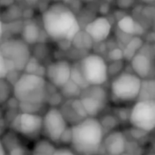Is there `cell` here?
<instances>
[{
	"mask_svg": "<svg viewBox=\"0 0 155 155\" xmlns=\"http://www.w3.org/2000/svg\"><path fill=\"white\" fill-rule=\"evenodd\" d=\"M42 23L47 35L54 41H72L80 31L74 13L62 3L50 5L42 15Z\"/></svg>",
	"mask_w": 155,
	"mask_h": 155,
	"instance_id": "cell-1",
	"label": "cell"
},
{
	"mask_svg": "<svg viewBox=\"0 0 155 155\" xmlns=\"http://www.w3.org/2000/svg\"><path fill=\"white\" fill-rule=\"evenodd\" d=\"M73 150L81 155L97 154L102 147L104 133L97 118L86 117L71 126Z\"/></svg>",
	"mask_w": 155,
	"mask_h": 155,
	"instance_id": "cell-2",
	"label": "cell"
},
{
	"mask_svg": "<svg viewBox=\"0 0 155 155\" xmlns=\"http://www.w3.org/2000/svg\"><path fill=\"white\" fill-rule=\"evenodd\" d=\"M13 95L18 103L42 104L48 99V86L43 76L24 73L13 84Z\"/></svg>",
	"mask_w": 155,
	"mask_h": 155,
	"instance_id": "cell-3",
	"label": "cell"
},
{
	"mask_svg": "<svg viewBox=\"0 0 155 155\" xmlns=\"http://www.w3.org/2000/svg\"><path fill=\"white\" fill-rule=\"evenodd\" d=\"M141 81L134 73L123 72L116 75L111 83V99L115 104H128L137 100Z\"/></svg>",
	"mask_w": 155,
	"mask_h": 155,
	"instance_id": "cell-4",
	"label": "cell"
},
{
	"mask_svg": "<svg viewBox=\"0 0 155 155\" xmlns=\"http://www.w3.org/2000/svg\"><path fill=\"white\" fill-rule=\"evenodd\" d=\"M0 51L7 63L9 72L24 71L32 56L29 45L17 38L5 40L0 45Z\"/></svg>",
	"mask_w": 155,
	"mask_h": 155,
	"instance_id": "cell-5",
	"label": "cell"
},
{
	"mask_svg": "<svg viewBox=\"0 0 155 155\" xmlns=\"http://www.w3.org/2000/svg\"><path fill=\"white\" fill-rule=\"evenodd\" d=\"M79 69L88 85H103L108 81V64L97 54L84 56L79 64Z\"/></svg>",
	"mask_w": 155,
	"mask_h": 155,
	"instance_id": "cell-6",
	"label": "cell"
},
{
	"mask_svg": "<svg viewBox=\"0 0 155 155\" xmlns=\"http://www.w3.org/2000/svg\"><path fill=\"white\" fill-rule=\"evenodd\" d=\"M129 122L134 128L151 133L155 127V100L137 101L130 110Z\"/></svg>",
	"mask_w": 155,
	"mask_h": 155,
	"instance_id": "cell-7",
	"label": "cell"
},
{
	"mask_svg": "<svg viewBox=\"0 0 155 155\" xmlns=\"http://www.w3.org/2000/svg\"><path fill=\"white\" fill-rule=\"evenodd\" d=\"M88 117L96 118L107 106L109 95L102 85H88L82 90L79 96Z\"/></svg>",
	"mask_w": 155,
	"mask_h": 155,
	"instance_id": "cell-8",
	"label": "cell"
},
{
	"mask_svg": "<svg viewBox=\"0 0 155 155\" xmlns=\"http://www.w3.org/2000/svg\"><path fill=\"white\" fill-rule=\"evenodd\" d=\"M42 117V132L45 136L53 143H58L61 136L68 128V123L56 107L49 108Z\"/></svg>",
	"mask_w": 155,
	"mask_h": 155,
	"instance_id": "cell-9",
	"label": "cell"
},
{
	"mask_svg": "<svg viewBox=\"0 0 155 155\" xmlns=\"http://www.w3.org/2000/svg\"><path fill=\"white\" fill-rule=\"evenodd\" d=\"M42 123L40 114L20 113L13 119L11 126L15 133L28 139H36L42 133Z\"/></svg>",
	"mask_w": 155,
	"mask_h": 155,
	"instance_id": "cell-10",
	"label": "cell"
},
{
	"mask_svg": "<svg viewBox=\"0 0 155 155\" xmlns=\"http://www.w3.org/2000/svg\"><path fill=\"white\" fill-rule=\"evenodd\" d=\"M72 65L66 60H58L51 63L45 68V76L47 81L55 88L61 89L71 76Z\"/></svg>",
	"mask_w": 155,
	"mask_h": 155,
	"instance_id": "cell-11",
	"label": "cell"
},
{
	"mask_svg": "<svg viewBox=\"0 0 155 155\" xmlns=\"http://www.w3.org/2000/svg\"><path fill=\"white\" fill-rule=\"evenodd\" d=\"M85 34L88 37L95 42L101 43L108 38L112 31V25L110 21L104 16H99L94 18L85 26Z\"/></svg>",
	"mask_w": 155,
	"mask_h": 155,
	"instance_id": "cell-12",
	"label": "cell"
},
{
	"mask_svg": "<svg viewBox=\"0 0 155 155\" xmlns=\"http://www.w3.org/2000/svg\"><path fill=\"white\" fill-rule=\"evenodd\" d=\"M102 147L107 155H122L126 152L127 141L124 134L119 130H114L103 140Z\"/></svg>",
	"mask_w": 155,
	"mask_h": 155,
	"instance_id": "cell-13",
	"label": "cell"
},
{
	"mask_svg": "<svg viewBox=\"0 0 155 155\" xmlns=\"http://www.w3.org/2000/svg\"><path fill=\"white\" fill-rule=\"evenodd\" d=\"M133 72L140 79L150 78L153 73V57L143 51H139L130 60Z\"/></svg>",
	"mask_w": 155,
	"mask_h": 155,
	"instance_id": "cell-14",
	"label": "cell"
},
{
	"mask_svg": "<svg viewBox=\"0 0 155 155\" xmlns=\"http://www.w3.org/2000/svg\"><path fill=\"white\" fill-rule=\"evenodd\" d=\"M59 110L66 122L68 124L71 123L72 125L88 117L79 98L68 100L62 105V108Z\"/></svg>",
	"mask_w": 155,
	"mask_h": 155,
	"instance_id": "cell-15",
	"label": "cell"
},
{
	"mask_svg": "<svg viewBox=\"0 0 155 155\" xmlns=\"http://www.w3.org/2000/svg\"><path fill=\"white\" fill-rule=\"evenodd\" d=\"M118 27L123 33L129 35L140 36L144 32L143 26L134 17L130 15H125L122 17L118 21Z\"/></svg>",
	"mask_w": 155,
	"mask_h": 155,
	"instance_id": "cell-16",
	"label": "cell"
},
{
	"mask_svg": "<svg viewBox=\"0 0 155 155\" xmlns=\"http://www.w3.org/2000/svg\"><path fill=\"white\" fill-rule=\"evenodd\" d=\"M138 101L155 100V81L153 78L142 79Z\"/></svg>",
	"mask_w": 155,
	"mask_h": 155,
	"instance_id": "cell-17",
	"label": "cell"
},
{
	"mask_svg": "<svg viewBox=\"0 0 155 155\" xmlns=\"http://www.w3.org/2000/svg\"><path fill=\"white\" fill-rule=\"evenodd\" d=\"M23 41L29 45H34L37 43L40 36V29L38 25L34 22H27L23 28Z\"/></svg>",
	"mask_w": 155,
	"mask_h": 155,
	"instance_id": "cell-18",
	"label": "cell"
},
{
	"mask_svg": "<svg viewBox=\"0 0 155 155\" xmlns=\"http://www.w3.org/2000/svg\"><path fill=\"white\" fill-rule=\"evenodd\" d=\"M55 150L56 148L51 141L47 139H42L36 142V143L34 146L33 152H34V154L52 155Z\"/></svg>",
	"mask_w": 155,
	"mask_h": 155,
	"instance_id": "cell-19",
	"label": "cell"
},
{
	"mask_svg": "<svg viewBox=\"0 0 155 155\" xmlns=\"http://www.w3.org/2000/svg\"><path fill=\"white\" fill-rule=\"evenodd\" d=\"M143 46V40L139 36H134L125 46V49L123 51L124 58L131 60L134 54H136Z\"/></svg>",
	"mask_w": 155,
	"mask_h": 155,
	"instance_id": "cell-20",
	"label": "cell"
},
{
	"mask_svg": "<svg viewBox=\"0 0 155 155\" xmlns=\"http://www.w3.org/2000/svg\"><path fill=\"white\" fill-rule=\"evenodd\" d=\"M60 90H61V95L68 100L79 98L82 92V89L71 80H69Z\"/></svg>",
	"mask_w": 155,
	"mask_h": 155,
	"instance_id": "cell-21",
	"label": "cell"
},
{
	"mask_svg": "<svg viewBox=\"0 0 155 155\" xmlns=\"http://www.w3.org/2000/svg\"><path fill=\"white\" fill-rule=\"evenodd\" d=\"M24 71L25 73L39 75L43 77H45V68H44V66L35 57H32V56L29 59L28 63L26 64Z\"/></svg>",
	"mask_w": 155,
	"mask_h": 155,
	"instance_id": "cell-22",
	"label": "cell"
},
{
	"mask_svg": "<svg viewBox=\"0 0 155 155\" xmlns=\"http://www.w3.org/2000/svg\"><path fill=\"white\" fill-rule=\"evenodd\" d=\"M13 94V85L6 79H0V105L6 103Z\"/></svg>",
	"mask_w": 155,
	"mask_h": 155,
	"instance_id": "cell-23",
	"label": "cell"
},
{
	"mask_svg": "<svg viewBox=\"0 0 155 155\" xmlns=\"http://www.w3.org/2000/svg\"><path fill=\"white\" fill-rule=\"evenodd\" d=\"M99 122H100L102 128L104 130V133L105 134V133L108 134V133L114 131V129L118 125L120 121L118 120L117 116H114L112 114H107V115H104L102 120H99Z\"/></svg>",
	"mask_w": 155,
	"mask_h": 155,
	"instance_id": "cell-24",
	"label": "cell"
},
{
	"mask_svg": "<svg viewBox=\"0 0 155 155\" xmlns=\"http://www.w3.org/2000/svg\"><path fill=\"white\" fill-rule=\"evenodd\" d=\"M45 106V104H23L18 103V107L21 111V113L25 114H39V112L43 111Z\"/></svg>",
	"mask_w": 155,
	"mask_h": 155,
	"instance_id": "cell-25",
	"label": "cell"
},
{
	"mask_svg": "<svg viewBox=\"0 0 155 155\" xmlns=\"http://www.w3.org/2000/svg\"><path fill=\"white\" fill-rule=\"evenodd\" d=\"M70 80L73 81L74 84H76L82 90L88 86L87 83L85 82V80L84 79V77H83V75L81 74V71L79 69V66L78 67H75V68L72 66V68H71Z\"/></svg>",
	"mask_w": 155,
	"mask_h": 155,
	"instance_id": "cell-26",
	"label": "cell"
},
{
	"mask_svg": "<svg viewBox=\"0 0 155 155\" xmlns=\"http://www.w3.org/2000/svg\"><path fill=\"white\" fill-rule=\"evenodd\" d=\"M9 74V68L6 61L5 60L1 51H0V79H5Z\"/></svg>",
	"mask_w": 155,
	"mask_h": 155,
	"instance_id": "cell-27",
	"label": "cell"
},
{
	"mask_svg": "<svg viewBox=\"0 0 155 155\" xmlns=\"http://www.w3.org/2000/svg\"><path fill=\"white\" fill-rule=\"evenodd\" d=\"M109 57L111 60H113L114 62L116 61H122V59H124V53L123 50L119 49V48H115L114 50H112L109 53Z\"/></svg>",
	"mask_w": 155,
	"mask_h": 155,
	"instance_id": "cell-28",
	"label": "cell"
},
{
	"mask_svg": "<svg viewBox=\"0 0 155 155\" xmlns=\"http://www.w3.org/2000/svg\"><path fill=\"white\" fill-rule=\"evenodd\" d=\"M71 140H72V132H71V127H68L64 133L63 134V135L60 138L59 143H71Z\"/></svg>",
	"mask_w": 155,
	"mask_h": 155,
	"instance_id": "cell-29",
	"label": "cell"
},
{
	"mask_svg": "<svg viewBox=\"0 0 155 155\" xmlns=\"http://www.w3.org/2000/svg\"><path fill=\"white\" fill-rule=\"evenodd\" d=\"M52 155H75V153L71 149H68L66 147H62V148H57Z\"/></svg>",
	"mask_w": 155,
	"mask_h": 155,
	"instance_id": "cell-30",
	"label": "cell"
},
{
	"mask_svg": "<svg viewBox=\"0 0 155 155\" xmlns=\"http://www.w3.org/2000/svg\"><path fill=\"white\" fill-rule=\"evenodd\" d=\"M8 153H9V155H25V151L24 147H23V146H21V145H18V146H16V147H15V148H13V149L9 150V151H8Z\"/></svg>",
	"mask_w": 155,
	"mask_h": 155,
	"instance_id": "cell-31",
	"label": "cell"
},
{
	"mask_svg": "<svg viewBox=\"0 0 155 155\" xmlns=\"http://www.w3.org/2000/svg\"><path fill=\"white\" fill-rule=\"evenodd\" d=\"M134 0H117V5L121 8H129L134 4Z\"/></svg>",
	"mask_w": 155,
	"mask_h": 155,
	"instance_id": "cell-32",
	"label": "cell"
},
{
	"mask_svg": "<svg viewBox=\"0 0 155 155\" xmlns=\"http://www.w3.org/2000/svg\"><path fill=\"white\" fill-rule=\"evenodd\" d=\"M0 155H6V151L5 150V147L2 143L1 139H0Z\"/></svg>",
	"mask_w": 155,
	"mask_h": 155,
	"instance_id": "cell-33",
	"label": "cell"
},
{
	"mask_svg": "<svg viewBox=\"0 0 155 155\" xmlns=\"http://www.w3.org/2000/svg\"><path fill=\"white\" fill-rule=\"evenodd\" d=\"M13 2V0H0V5H10Z\"/></svg>",
	"mask_w": 155,
	"mask_h": 155,
	"instance_id": "cell-34",
	"label": "cell"
},
{
	"mask_svg": "<svg viewBox=\"0 0 155 155\" xmlns=\"http://www.w3.org/2000/svg\"><path fill=\"white\" fill-rule=\"evenodd\" d=\"M2 35H3V25H2V22L0 20V38L2 37Z\"/></svg>",
	"mask_w": 155,
	"mask_h": 155,
	"instance_id": "cell-35",
	"label": "cell"
},
{
	"mask_svg": "<svg viewBox=\"0 0 155 155\" xmlns=\"http://www.w3.org/2000/svg\"><path fill=\"white\" fill-rule=\"evenodd\" d=\"M143 2L146 3V4H152L154 2V0H143Z\"/></svg>",
	"mask_w": 155,
	"mask_h": 155,
	"instance_id": "cell-36",
	"label": "cell"
},
{
	"mask_svg": "<svg viewBox=\"0 0 155 155\" xmlns=\"http://www.w3.org/2000/svg\"><path fill=\"white\" fill-rule=\"evenodd\" d=\"M122 155H139V154H136V153H124V154Z\"/></svg>",
	"mask_w": 155,
	"mask_h": 155,
	"instance_id": "cell-37",
	"label": "cell"
},
{
	"mask_svg": "<svg viewBox=\"0 0 155 155\" xmlns=\"http://www.w3.org/2000/svg\"><path fill=\"white\" fill-rule=\"evenodd\" d=\"M33 155H40V154H33Z\"/></svg>",
	"mask_w": 155,
	"mask_h": 155,
	"instance_id": "cell-38",
	"label": "cell"
},
{
	"mask_svg": "<svg viewBox=\"0 0 155 155\" xmlns=\"http://www.w3.org/2000/svg\"><path fill=\"white\" fill-rule=\"evenodd\" d=\"M148 155H154V154H148Z\"/></svg>",
	"mask_w": 155,
	"mask_h": 155,
	"instance_id": "cell-39",
	"label": "cell"
}]
</instances>
